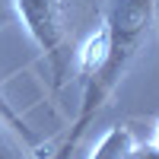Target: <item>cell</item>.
<instances>
[{
  "label": "cell",
  "instance_id": "6",
  "mask_svg": "<svg viewBox=\"0 0 159 159\" xmlns=\"http://www.w3.org/2000/svg\"><path fill=\"white\" fill-rule=\"evenodd\" d=\"M134 159H159V150H153L150 143H147V147H140V150H137Z\"/></svg>",
  "mask_w": 159,
  "mask_h": 159
},
{
  "label": "cell",
  "instance_id": "4",
  "mask_svg": "<svg viewBox=\"0 0 159 159\" xmlns=\"http://www.w3.org/2000/svg\"><path fill=\"white\" fill-rule=\"evenodd\" d=\"M0 121H3L7 127H13V130H16V134H19V140L25 143V147H29V150H35V156H45V153H42V143H38V137L32 134V127L22 121V115H16V111H13L10 99L3 96V80H0Z\"/></svg>",
  "mask_w": 159,
  "mask_h": 159
},
{
  "label": "cell",
  "instance_id": "8",
  "mask_svg": "<svg viewBox=\"0 0 159 159\" xmlns=\"http://www.w3.org/2000/svg\"><path fill=\"white\" fill-rule=\"evenodd\" d=\"M150 147H153V150H159V118L153 121V137H150Z\"/></svg>",
  "mask_w": 159,
  "mask_h": 159
},
{
  "label": "cell",
  "instance_id": "3",
  "mask_svg": "<svg viewBox=\"0 0 159 159\" xmlns=\"http://www.w3.org/2000/svg\"><path fill=\"white\" fill-rule=\"evenodd\" d=\"M140 150V140L134 134V127L127 124H111L105 134L99 137V143L92 147L89 159H134Z\"/></svg>",
  "mask_w": 159,
  "mask_h": 159
},
{
  "label": "cell",
  "instance_id": "5",
  "mask_svg": "<svg viewBox=\"0 0 159 159\" xmlns=\"http://www.w3.org/2000/svg\"><path fill=\"white\" fill-rule=\"evenodd\" d=\"M13 19H16V13H13V3H10V0H0V29H7Z\"/></svg>",
  "mask_w": 159,
  "mask_h": 159
},
{
  "label": "cell",
  "instance_id": "1",
  "mask_svg": "<svg viewBox=\"0 0 159 159\" xmlns=\"http://www.w3.org/2000/svg\"><path fill=\"white\" fill-rule=\"evenodd\" d=\"M96 22L102 25L105 38H108V54H105L99 76L92 83L80 86L83 92H80L76 118H73V124H70V130H67V137H64L54 159H70L73 156L76 143L86 134V127L96 121V115L115 96V89L124 83V76L134 67V61L147 51L153 32L159 29V0H108Z\"/></svg>",
  "mask_w": 159,
  "mask_h": 159
},
{
  "label": "cell",
  "instance_id": "2",
  "mask_svg": "<svg viewBox=\"0 0 159 159\" xmlns=\"http://www.w3.org/2000/svg\"><path fill=\"white\" fill-rule=\"evenodd\" d=\"M19 25L25 29L29 42L38 48L42 61L51 64L57 86L67 73V42H70V19H73V0H10Z\"/></svg>",
  "mask_w": 159,
  "mask_h": 159
},
{
  "label": "cell",
  "instance_id": "7",
  "mask_svg": "<svg viewBox=\"0 0 159 159\" xmlns=\"http://www.w3.org/2000/svg\"><path fill=\"white\" fill-rule=\"evenodd\" d=\"M0 159H16V153H13V147L7 143V137L0 134Z\"/></svg>",
  "mask_w": 159,
  "mask_h": 159
}]
</instances>
